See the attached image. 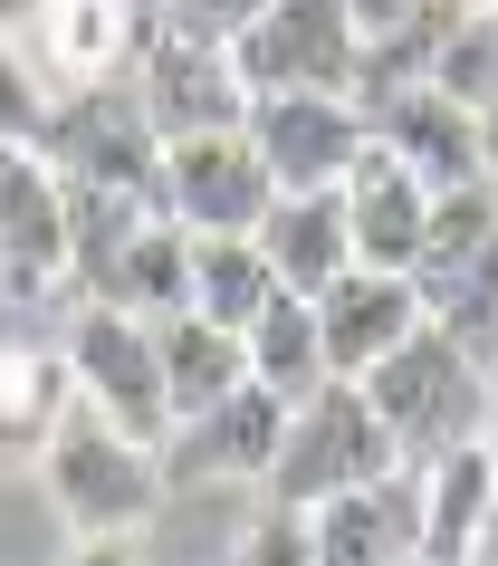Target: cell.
<instances>
[{
    "label": "cell",
    "mask_w": 498,
    "mask_h": 566,
    "mask_svg": "<svg viewBox=\"0 0 498 566\" xmlns=\"http://www.w3.org/2000/svg\"><path fill=\"white\" fill-rule=\"evenodd\" d=\"M317 327H326V365L336 375H364L422 327V289H412V269H364L354 260L336 289H317Z\"/></svg>",
    "instance_id": "17"
},
{
    "label": "cell",
    "mask_w": 498,
    "mask_h": 566,
    "mask_svg": "<svg viewBox=\"0 0 498 566\" xmlns=\"http://www.w3.org/2000/svg\"><path fill=\"white\" fill-rule=\"evenodd\" d=\"M39 154L77 192H145V202H163V125L145 116V96L125 87V77H106V87H59V116H49Z\"/></svg>",
    "instance_id": "7"
},
{
    "label": "cell",
    "mask_w": 498,
    "mask_h": 566,
    "mask_svg": "<svg viewBox=\"0 0 498 566\" xmlns=\"http://www.w3.org/2000/svg\"><path fill=\"white\" fill-rule=\"evenodd\" d=\"M96 298L135 307V317H182V307H192V221H173V211L153 202L145 221H135V240L116 250V269H106Z\"/></svg>",
    "instance_id": "22"
},
{
    "label": "cell",
    "mask_w": 498,
    "mask_h": 566,
    "mask_svg": "<svg viewBox=\"0 0 498 566\" xmlns=\"http://www.w3.org/2000/svg\"><path fill=\"white\" fill-rule=\"evenodd\" d=\"M59 116V77L39 67V49L20 30H0V145H39Z\"/></svg>",
    "instance_id": "25"
},
{
    "label": "cell",
    "mask_w": 498,
    "mask_h": 566,
    "mask_svg": "<svg viewBox=\"0 0 498 566\" xmlns=\"http://www.w3.org/2000/svg\"><path fill=\"white\" fill-rule=\"evenodd\" d=\"M30 471H39V490H49V509H59V547L67 557H145V528H153V509H163V490H173L163 442L116 432L96 403H77V413L49 432V451H39Z\"/></svg>",
    "instance_id": "1"
},
{
    "label": "cell",
    "mask_w": 498,
    "mask_h": 566,
    "mask_svg": "<svg viewBox=\"0 0 498 566\" xmlns=\"http://www.w3.org/2000/svg\"><path fill=\"white\" fill-rule=\"evenodd\" d=\"M163 336V385H173V422L211 413L221 394L250 385V327H221L202 307H182V317H153Z\"/></svg>",
    "instance_id": "21"
},
{
    "label": "cell",
    "mask_w": 498,
    "mask_h": 566,
    "mask_svg": "<svg viewBox=\"0 0 498 566\" xmlns=\"http://www.w3.org/2000/svg\"><path fill=\"white\" fill-rule=\"evenodd\" d=\"M498 509V471H489V442H441L422 451V566H460L479 557V528Z\"/></svg>",
    "instance_id": "19"
},
{
    "label": "cell",
    "mask_w": 498,
    "mask_h": 566,
    "mask_svg": "<svg viewBox=\"0 0 498 566\" xmlns=\"http://www.w3.org/2000/svg\"><path fill=\"white\" fill-rule=\"evenodd\" d=\"M307 528H317V566H403V557H422V461H393V471L317 500Z\"/></svg>",
    "instance_id": "12"
},
{
    "label": "cell",
    "mask_w": 498,
    "mask_h": 566,
    "mask_svg": "<svg viewBox=\"0 0 498 566\" xmlns=\"http://www.w3.org/2000/svg\"><path fill=\"white\" fill-rule=\"evenodd\" d=\"M240 67H250V87H346L364 77V20H354V0H268L259 20L231 39Z\"/></svg>",
    "instance_id": "10"
},
{
    "label": "cell",
    "mask_w": 498,
    "mask_h": 566,
    "mask_svg": "<svg viewBox=\"0 0 498 566\" xmlns=\"http://www.w3.org/2000/svg\"><path fill=\"white\" fill-rule=\"evenodd\" d=\"M374 135L393 154H403L412 174L432 182V192H451V182H489V145H479V106H460V96L441 87V77H412V87L374 96Z\"/></svg>",
    "instance_id": "14"
},
{
    "label": "cell",
    "mask_w": 498,
    "mask_h": 566,
    "mask_svg": "<svg viewBox=\"0 0 498 566\" xmlns=\"http://www.w3.org/2000/svg\"><path fill=\"white\" fill-rule=\"evenodd\" d=\"M250 145L268 154L278 192H336L374 145V106L346 87H268L250 96Z\"/></svg>",
    "instance_id": "8"
},
{
    "label": "cell",
    "mask_w": 498,
    "mask_h": 566,
    "mask_svg": "<svg viewBox=\"0 0 498 566\" xmlns=\"http://www.w3.org/2000/svg\"><path fill=\"white\" fill-rule=\"evenodd\" d=\"M250 375L259 385H278L288 403H307V394L336 375L326 365V327H317V298H297V289H278V298L250 317Z\"/></svg>",
    "instance_id": "24"
},
{
    "label": "cell",
    "mask_w": 498,
    "mask_h": 566,
    "mask_svg": "<svg viewBox=\"0 0 498 566\" xmlns=\"http://www.w3.org/2000/svg\"><path fill=\"white\" fill-rule=\"evenodd\" d=\"M135 96H145V116L173 145V135H211V125H250V96L259 87H250L231 39H192L173 20H153L145 59H135Z\"/></svg>",
    "instance_id": "9"
},
{
    "label": "cell",
    "mask_w": 498,
    "mask_h": 566,
    "mask_svg": "<svg viewBox=\"0 0 498 566\" xmlns=\"http://www.w3.org/2000/svg\"><path fill=\"white\" fill-rule=\"evenodd\" d=\"M393 461H412V451L393 442V422L374 413V394L354 385V375H326V385L288 413V442H278V461H268L259 490L278 509H317V500H336V490H354V480L393 471Z\"/></svg>",
    "instance_id": "2"
},
{
    "label": "cell",
    "mask_w": 498,
    "mask_h": 566,
    "mask_svg": "<svg viewBox=\"0 0 498 566\" xmlns=\"http://www.w3.org/2000/svg\"><path fill=\"white\" fill-rule=\"evenodd\" d=\"M77 413V356H67V327H0V461L20 471L49 451V432Z\"/></svg>",
    "instance_id": "15"
},
{
    "label": "cell",
    "mask_w": 498,
    "mask_h": 566,
    "mask_svg": "<svg viewBox=\"0 0 498 566\" xmlns=\"http://www.w3.org/2000/svg\"><path fill=\"white\" fill-rule=\"evenodd\" d=\"M288 279L268 269L259 231H192V307L221 317V327H250L268 298H278Z\"/></svg>",
    "instance_id": "23"
},
{
    "label": "cell",
    "mask_w": 498,
    "mask_h": 566,
    "mask_svg": "<svg viewBox=\"0 0 498 566\" xmlns=\"http://www.w3.org/2000/svg\"><path fill=\"white\" fill-rule=\"evenodd\" d=\"M288 413H297L288 394L250 375V385L221 394L211 413L173 422V442H163V471H173V480H268L278 442H288Z\"/></svg>",
    "instance_id": "13"
},
{
    "label": "cell",
    "mask_w": 498,
    "mask_h": 566,
    "mask_svg": "<svg viewBox=\"0 0 498 566\" xmlns=\"http://www.w3.org/2000/svg\"><path fill=\"white\" fill-rule=\"evenodd\" d=\"M259 10H268V0H163L153 20H173V30H192V39H240Z\"/></svg>",
    "instance_id": "27"
},
{
    "label": "cell",
    "mask_w": 498,
    "mask_h": 566,
    "mask_svg": "<svg viewBox=\"0 0 498 566\" xmlns=\"http://www.w3.org/2000/svg\"><path fill=\"white\" fill-rule=\"evenodd\" d=\"M479 557H498V509H489V528H479Z\"/></svg>",
    "instance_id": "32"
},
{
    "label": "cell",
    "mask_w": 498,
    "mask_h": 566,
    "mask_svg": "<svg viewBox=\"0 0 498 566\" xmlns=\"http://www.w3.org/2000/svg\"><path fill=\"white\" fill-rule=\"evenodd\" d=\"M278 202L268 154L250 145V125H211V135H173L163 145V211L192 231H259V211Z\"/></svg>",
    "instance_id": "11"
},
{
    "label": "cell",
    "mask_w": 498,
    "mask_h": 566,
    "mask_svg": "<svg viewBox=\"0 0 498 566\" xmlns=\"http://www.w3.org/2000/svg\"><path fill=\"white\" fill-rule=\"evenodd\" d=\"M240 557H250V566H307V557H317V528H307V509H278V500H268L259 518L240 528Z\"/></svg>",
    "instance_id": "26"
},
{
    "label": "cell",
    "mask_w": 498,
    "mask_h": 566,
    "mask_svg": "<svg viewBox=\"0 0 498 566\" xmlns=\"http://www.w3.org/2000/svg\"><path fill=\"white\" fill-rule=\"evenodd\" d=\"M403 10H422V0H354V20H364V30H393Z\"/></svg>",
    "instance_id": "28"
},
{
    "label": "cell",
    "mask_w": 498,
    "mask_h": 566,
    "mask_svg": "<svg viewBox=\"0 0 498 566\" xmlns=\"http://www.w3.org/2000/svg\"><path fill=\"white\" fill-rule=\"evenodd\" d=\"M259 250L268 269L288 279L297 298H317V289H336L354 269V221H346V182L336 192H278V202L259 211Z\"/></svg>",
    "instance_id": "20"
},
{
    "label": "cell",
    "mask_w": 498,
    "mask_h": 566,
    "mask_svg": "<svg viewBox=\"0 0 498 566\" xmlns=\"http://www.w3.org/2000/svg\"><path fill=\"white\" fill-rule=\"evenodd\" d=\"M412 289H422V317L451 327L469 356L489 346V327H498V174L432 192V231H422Z\"/></svg>",
    "instance_id": "4"
},
{
    "label": "cell",
    "mask_w": 498,
    "mask_h": 566,
    "mask_svg": "<svg viewBox=\"0 0 498 566\" xmlns=\"http://www.w3.org/2000/svg\"><path fill=\"white\" fill-rule=\"evenodd\" d=\"M145 10H163V0H145Z\"/></svg>",
    "instance_id": "34"
},
{
    "label": "cell",
    "mask_w": 498,
    "mask_h": 566,
    "mask_svg": "<svg viewBox=\"0 0 498 566\" xmlns=\"http://www.w3.org/2000/svg\"><path fill=\"white\" fill-rule=\"evenodd\" d=\"M67 356H77V403H96L135 442H173V385H163L153 317H135L116 298H77L67 307Z\"/></svg>",
    "instance_id": "5"
},
{
    "label": "cell",
    "mask_w": 498,
    "mask_h": 566,
    "mask_svg": "<svg viewBox=\"0 0 498 566\" xmlns=\"http://www.w3.org/2000/svg\"><path fill=\"white\" fill-rule=\"evenodd\" d=\"M479 442H489V471H498V413H489V432H479Z\"/></svg>",
    "instance_id": "33"
},
{
    "label": "cell",
    "mask_w": 498,
    "mask_h": 566,
    "mask_svg": "<svg viewBox=\"0 0 498 566\" xmlns=\"http://www.w3.org/2000/svg\"><path fill=\"white\" fill-rule=\"evenodd\" d=\"M479 375H489V413H498V327H489V346H479Z\"/></svg>",
    "instance_id": "31"
},
{
    "label": "cell",
    "mask_w": 498,
    "mask_h": 566,
    "mask_svg": "<svg viewBox=\"0 0 498 566\" xmlns=\"http://www.w3.org/2000/svg\"><path fill=\"white\" fill-rule=\"evenodd\" d=\"M145 30H153L145 0H49L20 39L39 49V67L59 87H106V77H125L145 59Z\"/></svg>",
    "instance_id": "16"
},
{
    "label": "cell",
    "mask_w": 498,
    "mask_h": 566,
    "mask_svg": "<svg viewBox=\"0 0 498 566\" xmlns=\"http://www.w3.org/2000/svg\"><path fill=\"white\" fill-rule=\"evenodd\" d=\"M39 10H49V0H0V30H30Z\"/></svg>",
    "instance_id": "29"
},
{
    "label": "cell",
    "mask_w": 498,
    "mask_h": 566,
    "mask_svg": "<svg viewBox=\"0 0 498 566\" xmlns=\"http://www.w3.org/2000/svg\"><path fill=\"white\" fill-rule=\"evenodd\" d=\"M346 221H354V260L364 269H412L422 260V231H432V182L374 135L346 174Z\"/></svg>",
    "instance_id": "18"
},
{
    "label": "cell",
    "mask_w": 498,
    "mask_h": 566,
    "mask_svg": "<svg viewBox=\"0 0 498 566\" xmlns=\"http://www.w3.org/2000/svg\"><path fill=\"white\" fill-rule=\"evenodd\" d=\"M479 145H489V174H498V96L479 106Z\"/></svg>",
    "instance_id": "30"
},
{
    "label": "cell",
    "mask_w": 498,
    "mask_h": 566,
    "mask_svg": "<svg viewBox=\"0 0 498 566\" xmlns=\"http://www.w3.org/2000/svg\"><path fill=\"white\" fill-rule=\"evenodd\" d=\"M354 385L374 394V413L393 422V442H403L412 461L441 451V442L489 432V375H479V356H469L451 327H432V317H422L383 365H364Z\"/></svg>",
    "instance_id": "3"
},
{
    "label": "cell",
    "mask_w": 498,
    "mask_h": 566,
    "mask_svg": "<svg viewBox=\"0 0 498 566\" xmlns=\"http://www.w3.org/2000/svg\"><path fill=\"white\" fill-rule=\"evenodd\" d=\"M77 182L39 145H0V279L20 307H77Z\"/></svg>",
    "instance_id": "6"
}]
</instances>
